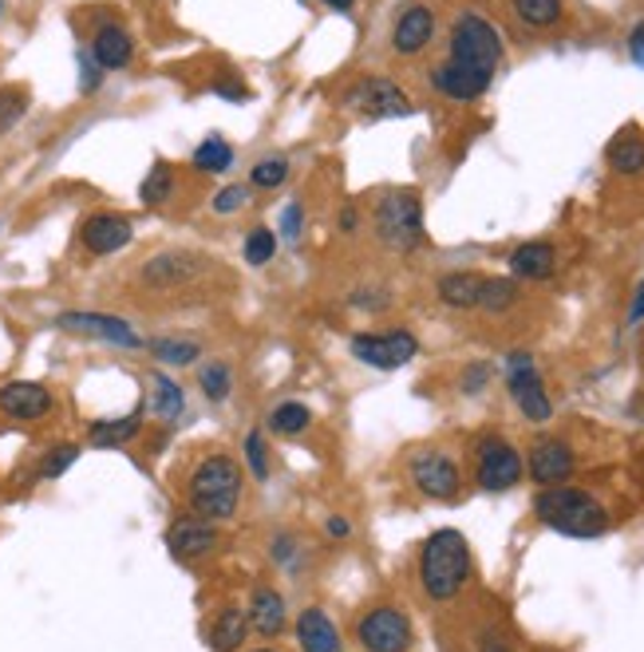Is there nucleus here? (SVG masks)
Instances as JSON below:
<instances>
[{"mask_svg":"<svg viewBox=\"0 0 644 652\" xmlns=\"http://www.w3.org/2000/svg\"><path fill=\"white\" fill-rule=\"evenodd\" d=\"M487 376H490L487 364H470L467 372H463V392H467V395H479L482 387H487Z\"/></svg>","mask_w":644,"mask_h":652,"instance_id":"44","label":"nucleus"},{"mask_svg":"<svg viewBox=\"0 0 644 652\" xmlns=\"http://www.w3.org/2000/svg\"><path fill=\"white\" fill-rule=\"evenodd\" d=\"M246 637H249V613H241V609H233V606L214 613V621H210L214 652H238L241 644H246Z\"/></svg>","mask_w":644,"mask_h":652,"instance_id":"26","label":"nucleus"},{"mask_svg":"<svg viewBox=\"0 0 644 652\" xmlns=\"http://www.w3.org/2000/svg\"><path fill=\"white\" fill-rule=\"evenodd\" d=\"M135 238V226H131L123 214H111L100 210L92 218L80 221V246L83 253H92V258H111V253H120V249L131 246Z\"/></svg>","mask_w":644,"mask_h":652,"instance_id":"14","label":"nucleus"},{"mask_svg":"<svg viewBox=\"0 0 644 652\" xmlns=\"http://www.w3.org/2000/svg\"><path fill=\"white\" fill-rule=\"evenodd\" d=\"M55 329L67 332V337H87V340H103V344H115V349H147V340L138 337V329L123 317L111 313H83V309H72V313L55 317Z\"/></svg>","mask_w":644,"mask_h":652,"instance_id":"7","label":"nucleus"},{"mask_svg":"<svg viewBox=\"0 0 644 652\" xmlns=\"http://www.w3.org/2000/svg\"><path fill=\"white\" fill-rule=\"evenodd\" d=\"M80 459V443H55L52 451H44V459H40V478H60L67 467H75Z\"/></svg>","mask_w":644,"mask_h":652,"instance_id":"39","label":"nucleus"},{"mask_svg":"<svg viewBox=\"0 0 644 652\" xmlns=\"http://www.w3.org/2000/svg\"><path fill=\"white\" fill-rule=\"evenodd\" d=\"M87 52H92V60L103 72H120L135 55V40H131V32L120 20H103V24H95L92 40H87Z\"/></svg>","mask_w":644,"mask_h":652,"instance_id":"18","label":"nucleus"},{"mask_svg":"<svg viewBox=\"0 0 644 652\" xmlns=\"http://www.w3.org/2000/svg\"><path fill=\"white\" fill-rule=\"evenodd\" d=\"M143 432V407H135L131 415H123V420H100L87 427V443L100 451L107 447H127L135 435Z\"/></svg>","mask_w":644,"mask_h":652,"instance_id":"27","label":"nucleus"},{"mask_svg":"<svg viewBox=\"0 0 644 652\" xmlns=\"http://www.w3.org/2000/svg\"><path fill=\"white\" fill-rule=\"evenodd\" d=\"M269 550H273L277 561H289V558H293V534H277Z\"/></svg>","mask_w":644,"mask_h":652,"instance_id":"45","label":"nucleus"},{"mask_svg":"<svg viewBox=\"0 0 644 652\" xmlns=\"http://www.w3.org/2000/svg\"><path fill=\"white\" fill-rule=\"evenodd\" d=\"M150 356L163 360V364H194V360H202V344L198 340H178V337H163V340H150L147 344Z\"/></svg>","mask_w":644,"mask_h":652,"instance_id":"31","label":"nucleus"},{"mask_svg":"<svg viewBox=\"0 0 644 652\" xmlns=\"http://www.w3.org/2000/svg\"><path fill=\"white\" fill-rule=\"evenodd\" d=\"M103 87V68L92 60L87 48H80V92L83 95H95Z\"/></svg>","mask_w":644,"mask_h":652,"instance_id":"42","label":"nucleus"},{"mask_svg":"<svg viewBox=\"0 0 644 652\" xmlns=\"http://www.w3.org/2000/svg\"><path fill=\"white\" fill-rule=\"evenodd\" d=\"M297 644H301V652H344L341 629L332 625V617L316 606H309L297 617Z\"/></svg>","mask_w":644,"mask_h":652,"instance_id":"21","label":"nucleus"},{"mask_svg":"<svg viewBox=\"0 0 644 652\" xmlns=\"http://www.w3.org/2000/svg\"><path fill=\"white\" fill-rule=\"evenodd\" d=\"M281 234H285L289 246H297V241H301V234H304V214H301V206H297V203H289L285 210H281Z\"/></svg>","mask_w":644,"mask_h":652,"instance_id":"43","label":"nucleus"},{"mask_svg":"<svg viewBox=\"0 0 644 652\" xmlns=\"http://www.w3.org/2000/svg\"><path fill=\"white\" fill-rule=\"evenodd\" d=\"M482 286H487V277L482 273H470V269H455V273H443L435 293L447 309H479L482 301Z\"/></svg>","mask_w":644,"mask_h":652,"instance_id":"25","label":"nucleus"},{"mask_svg":"<svg viewBox=\"0 0 644 652\" xmlns=\"http://www.w3.org/2000/svg\"><path fill=\"white\" fill-rule=\"evenodd\" d=\"M412 483L419 487V495L451 503L459 495V467L443 451H419V455H412Z\"/></svg>","mask_w":644,"mask_h":652,"instance_id":"15","label":"nucleus"},{"mask_svg":"<svg viewBox=\"0 0 644 652\" xmlns=\"http://www.w3.org/2000/svg\"><path fill=\"white\" fill-rule=\"evenodd\" d=\"M636 321H644V281H641V289H636V297H633V309H629V324H636Z\"/></svg>","mask_w":644,"mask_h":652,"instance_id":"48","label":"nucleus"},{"mask_svg":"<svg viewBox=\"0 0 644 652\" xmlns=\"http://www.w3.org/2000/svg\"><path fill=\"white\" fill-rule=\"evenodd\" d=\"M24 111H28L24 87H17V83H12V87H0V138L24 120Z\"/></svg>","mask_w":644,"mask_h":652,"instance_id":"38","label":"nucleus"},{"mask_svg":"<svg viewBox=\"0 0 644 652\" xmlns=\"http://www.w3.org/2000/svg\"><path fill=\"white\" fill-rule=\"evenodd\" d=\"M573 447L565 439H538L530 447V478H534L538 487H558L565 478L573 475Z\"/></svg>","mask_w":644,"mask_h":652,"instance_id":"17","label":"nucleus"},{"mask_svg":"<svg viewBox=\"0 0 644 652\" xmlns=\"http://www.w3.org/2000/svg\"><path fill=\"white\" fill-rule=\"evenodd\" d=\"M455 64L475 68V72L495 75V68L502 64V37L479 12H459V20L451 24V55Z\"/></svg>","mask_w":644,"mask_h":652,"instance_id":"5","label":"nucleus"},{"mask_svg":"<svg viewBox=\"0 0 644 652\" xmlns=\"http://www.w3.org/2000/svg\"><path fill=\"white\" fill-rule=\"evenodd\" d=\"M470 578V546L459 530H435L419 550V586L432 601H451Z\"/></svg>","mask_w":644,"mask_h":652,"instance_id":"2","label":"nucleus"},{"mask_svg":"<svg viewBox=\"0 0 644 652\" xmlns=\"http://www.w3.org/2000/svg\"><path fill=\"white\" fill-rule=\"evenodd\" d=\"M510 4L526 28H553L562 20V0H510Z\"/></svg>","mask_w":644,"mask_h":652,"instance_id":"32","label":"nucleus"},{"mask_svg":"<svg viewBox=\"0 0 644 652\" xmlns=\"http://www.w3.org/2000/svg\"><path fill=\"white\" fill-rule=\"evenodd\" d=\"M349 349H352V356H356L360 364L384 368V372H392V368L412 364L415 352H419V340H415V332H407V329L356 332V337L349 340Z\"/></svg>","mask_w":644,"mask_h":652,"instance_id":"6","label":"nucleus"},{"mask_svg":"<svg viewBox=\"0 0 644 652\" xmlns=\"http://www.w3.org/2000/svg\"><path fill=\"white\" fill-rule=\"evenodd\" d=\"M324 530H329V538H349V534H352V526H349V518L332 515L329 522H324Z\"/></svg>","mask_w":644,"mask_h":652,"instance_id":"47","label":"nucleus"},{"mask_svg":"<svg viewBox=\"0 0 644 652\" xmlns=\"http://www.w3.org/2000/svg\"><path fill=\"white\" fill-rule=\"evenodd\" d=\"M277 234L269 230V226H253V230L246 234V246H241V253H246V261L253 269H261V266H269V261L277 258Z\"/></svg>","mask_w":644,"mask_h":652,"instance_id":"35","label":"nucleus"},{"mask_svg":"<svg viewBox=\"0 0 644 652\" xmlns=\"http://www.w3.org/2000/svg\"><path fill=\"white\" fill-rule=\"evenodd\" d=\"M198 273H206V258H198L190 249H163V253L143 261L138 281L147 289H178L186 281H194Z\"/></svg>","mask_w":644,"mask_h":652,"instance_id":"12","label":"nucleus"},{"mask_svg":"<svg viewBox=\"0 0 644 652\" xmlns=\"http://www.w3.org/2000/svg\"><path fill=\"white\" fill-rule=\"evenodd\" d=\"M0 12H4V0H0Z\"/></svg>","mask_w":644,"mask_h":652,"instance_id":"52","label":"nucleus"},{"mask_svg":"<svg viewBox=\"0 0 644 652\" xmlns=\"http://www.w3.org/2000/svg\"><path fill=\"white\" fill-rule=\"evenodd\" d=\"M170 194H175V170L166 163H155L138 186V198H143V206H163L170 203Z\"/></svg>","mask_w":644,"mask_h":652,"instance_id":"33","label":"nucleus"},{"mask_svg":"<svg viewBox=\"0 0 644 652\" xmlns=\"http://www.w3.org/2000/svg\"><path fill=\"white\" fill-rule=\"evenodd\" d=\"M435 37V12L427 4H412L399 12L396 28H392V48L396 55H419Z\"/></svg>","mask_w":644,"mask_h":652,"instance_id":"20","label":"nucleus"},{"mask_svg":"<svg viewBox=\"0 0 644 652\" xmlns=\"http://www.w3.org/2000/svg\"><path fill=\"white\" fill-rule=\"evenodd\" d=\"M376 238L396 253H412L427 241L424 203L415 190H387L376 203Z\"/></svg>","mask_w":644,"mask_h":652,"instance_id":"4","label":"nucleus"},{"mask_svg":"<svg viewBox=\"0 0 644 652\" xmlns=\"http://www.w3.org/2000/svg\"><path fill=\"white\" fill-rule=\"evenodd\" d=\"M515 304H518L515 281H507V277H487L479 309H487V313H507V309H515Z\"/></svg>","mask_w":644,"mask_h":652,"instance_id":"37","label":"nucleus"},{"mask_svg":"<svg viewBox=\"0 0 644 652\" xmlns=\"http://www.w3.org/2000/svg\"><path fill=\"white\" fill-rule=\"evenodd\" d=\"M147 412L155 415L158 423H178L183 420V412H186V395H183V387L175 384V380L166 376V372H147Z\"/></svg>","mask_w":644,"mask_h":652,"instance_id":"23","label":"nucleus"},{"mask_svg":"<svg viewBox=\"0 0 644 652\" xmlns=\"http://www.w3.org/2000/svg\"><path fill=\"white\" fill-rule=\"evenodd\" d=\"M349 107L356 115H364V120H399V115H412V100L387 75H364L349 92Z\"/></svg>","mask_w":644,"mask_h":652,"instance_id":"10","label":"nucleus"},{"mask_svg":"<svg viewBox=\"0 0 644 652\" xmlns=\"http://www.w3.org/2000/svg\"><path fill=\"white\" fill-rule=\"evenodd\" d=\"M321 4H324V9H332V12H349L356 0H321Z\"/></svg>","mask_w":644,"mask_h":652,"instance_id":"50","label":"nucleus"},{"mask_svg":"<svg viewBox=\"0 0 644 652\" xmlns=\"http://www.w3.org/2000/svg\"><path fill=\"white\" fill-rule=\"evenodd\" d=\"M605 158L617 175H641L644 170V138L636 135V131H625V135H617L613 143H609Z\"/></svg>","mask_w":644,"mask_h":652,"instance_id":"28","label":"nucleus"},{"mask_svg":"<svg viewBox=\"0 0 644 652\" xmlns=\"http://www.w3.org/2000/svg\"><path fill=\"white\" fill-rule=\"evenodd\" d=\"M479 487L482 490H510L518 487V478H522V455L515 451V443H507L502 435H482L479 447Z\"/></svg>","mask_w":644,"mask_h":652,"instance_id":"11","label":"nucleus"},{"mask_svg":"<svg viewBox=\"0 0 644 652\" xmlns=\"http://www.w3.org/2000/svg\"><path fill=\"white\" fill-rule=\"evenodd\" d=\"M285 183H289V158L269 155L249 166V186H258V190H277V186Z\"/></svg>","mask_w":644,"mask_h":652,"instance_id":"36","label":"nucleus"},{"mask_svg":"<svg viewBox=\"0 0 644 652\" xmlns=\"http://www.w3.org/2000/svg\"><path fill=\"white\" fill-rule=\"evenodd\" d=\"M194 170H202V175H226L233 166V147L226 143V138L210 135L206 143H198V151H194Z\"/></svg>","mask_w":644,"mask_h":652,"instance_id":"30","label":"nucleus"},{"mask_svg":"<svg viewBox=\"0 0 644 652\" xmlns=\"http://www.w3.org/2000/svg\"><path fill=\"white\" fill-rule=\"evenodd\" d=\"M186 503L194 518H206V522L233 518L241 503V467L230 455H206L186 478Z\"/></svg>","mask_w":644,"mask_h":652,"instance_id":"1","label":"nucleus"},{"mask_svg":"<svg viewBox=\"0 0 644 652\" xmlns=\"http://www.w3.org/2000/svg\"><path fill=\"white\" fill-rule=\"evenodd\" d=\"M356 641L364 652H407L412 649V621L404 609L376 606L368 613H360Z\"/></svg>","mask_w":644,"mask_h":652,"instance_id":"8","label":"nucleus"},{"mask_svg":"<svg viewBox=\"0 0 644 652\" xmlns=\"http://www.w3.org/2000/svg\"><path fill=\"white\" fill-rule=\"evenodd\" d=\"M198 387H202V395L210 400V404H226L233 392V372L226 360H206L202 368H198Z\"/></svg>","mask_w":644,"mask_h":652,"instance_id":"29","label":"nucleus"},{"mask_svg":"<svg viewBox=\"0 0 644 652\" xmlns=\"http://www.w3.org/2000/svg\"><path fill=\"white\" fill-rule=\"evenodd\" d=\"M166 550L175 553L178 561L206 558V553L218 550V526L206 522V518H178V522L166 530Z\"/></svg>","mask_w":644,"mask_h":652,"instance_id":"16","label":"nucleus"},{"mask_svg":"<svg viewBox=\"0 0 644 652\" xmlns=\"http://www.w3.org/2000/svg\"><path fill=\"white\" fill-rule=\"evenodd\" d=\"M490 80H495V75L475 72V68H463V64H455V60H447V64H439L432 72L435 92L447 95V100H459V103H470V100H479V95H487Z\"/></svg>","mask_w":644,"mask_h":652,"instance_id":"19","label":"nucleus"},{"mask_svg":"<svg viewBox=\"0 0 644 652\" xmlns=\"http://www.w3.org/2000/svg\"><path fill=\"white\" fill-rule=\"evenodd\" d=\"M629 55H633L636 64L644 68V24L633 28V37H629Z\"/></svg>","mask_w":644,"mask_h":652,"instance_id":"46","label":"nucleus"},{"mask_svg":"<svg viewBox=\"0 0 644 652\" xmlns=\"http://www.w3.org/2000/svg\"><path fill=\"white\" fill-rule=\"evenodd\" d=\"M55 407V395L48 384H37V380H9L0 384V415L17 423H37L48 420Z\"/></svg>","mask_w":644,"mask_h":652,"instance_id":"13","label":"nucleus"},{"mask_svg":"<svg viewBox=\"0 0 644 652\" xmlns=\"http://www.w3.org/2000/svg\"><path fill=\"white\" fill-rule=\"evenodd\" d=\"M356 226H360V218H356V210L349 206V210L341 214V230H344V234H356Z\"/></svg>","mask_w":644,"mask_h":652,"instance_id":"49","label":"nucleus"},{"mask_svg":"<svg viewBox=\"0 0 644 652\" xmlns=\"http://www.w3.org/2000/svg\"><path fill=\"white\" fill-rule=\"evenodd\" d=\"M249 629H258L266 641H273V637L285 633L289 617H285V598L277 593V589H253V601H249Z\"/></svg>","mask_w":644,"mask_h":652,"instance_id":"22","label":"nucleus"},{"mask_svg":"<svg viewBox=\"0 0 644 652\" xmlns=\"http://www.w3.org/2000/svg\"><path fill=\"white\" fill-rule=\"evenodd\" d=\"M253 652H277V649H253Z\"/></svg>","mask_w":644,"mask_h":652,"instance_id":"51","label":"nucleus"},{"mask_svg":"<svg viewBox=\"0 0 644 652\" xmlns=\"http://www.w3.org/2000/svg\"><path fill=\"white\" fill-rule=\"evenodd\" d=\"M507 387L526 420L550 423L553 404H550V395H546V384H542V376H538L534 356H530V352H515V356H507Z\"/></svg>","mask_w":644,"mask_h":652,"instance_id":"9","label":"nucleus"},{"mask_svg":"<svg viewBox=\"0 0 644 652\" xmlns=\"http://www.w3.org/2000/svg\"><path fill=\"white\" fill-rule=\"evenodd\" d=\"M510 273L522 281H550L558 273V249L550 241H526L510 253Z\"/></svg>","mask_w":644,"mask_h":652,"instance_id":"24","label":"nucleus"},{"mask_svg":"<svg viewBox=\"0 0 644 652\" xmlns=\"http://www.w3.org/2000/svg\"><path fill=\"white\" fill-rule=\"evenodd\" d=\"M309 423H313V412L304 404H297V400L277 404L273 415H269V427H273L277 435H301V432H309Z\"/></svg>","mask_w":644,"mask_h":652,"instance_id":"34","label":"nucleus"},{"mask_svg":"<svg viewBox=\"0 0 644 652\" xmlns=\"http://www.w3.org/2000/svg\"><path fill=\"white\" fill-rule=\"evenodd\" d=\"M246 467L253 470V478H261V483L269 478V451H266L261 432H249L246 435Z\"/></svg>","mask_w":644,"mask_h":652,"instance_id":"41","label":"nucleus"},{"mask_svg":"<svg viewBox=\"0 0 644 652\" xmlns=\"http://www.w3.org/2000/svg\"><path fill=\"white\" fill-rule=\"evenodd\" d=\"M534 515L542 526L565 534V538H601L609 530V510L581 487H542L534 498Z\"/></svg>","mask_w":644,"mask_h":652,"instance_id":"3","label":"nucleus"},{"mask_svg":"<svg viewBox=\"0 0 644 652\" xmlns=\"http://www.w3.org/2000/svg\"><path fill=\"white\" fill-rule=\"evenodd\" d=\"M249 190L253 186H241V183H233V186H221L218 194H214V214H238V210H246L249 206Z\"/></svg>","mask_w":644,"mask_h":652,"instance_id":"40","label":"nucleus"}]
</instances>
